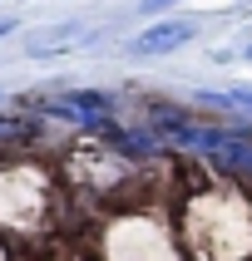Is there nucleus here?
Segmentation results:
<instances>
[{
    "label": "nucleus",
    "instance_id": "f257e3e1",
    "mask_svg": "<svg viewBox=\"0 0 252 261\" xmlns=\"http://www.w3.org/2000/svg\"><path fill=\"white\" fill-rule=\"evenodd\" d=\"M30 109L94 133V128H104L114 118V94H104V89H70V94H55V99H40V103L30 99Z\"/></svg>",
    "mask_w": 252,
    "mask_h": 261
},
{
    "label": "nucleus",
    "instance_id": "f03ea898",
    "mask_svg": "<svg viewBox=\"0 0 252 261\" xmlns=\"http://www.w3.org/2000/svg\"><path fill=\"white\" fill-rule=\"evenodd\" d=\"M193 35H198L193 20H153L129 49H133V55H173V49H183Z\"/></svg>",
    "mask_w": 252,
    "mask_h": 261
},
{
    "label": "nucleus",
    "instance_id": "7ed1b4c3",
    "mask_svg": "<svg viewBox=\"0 0 252 261\" xmlns=\"http://www.w3.org/2000/svg\"><path fill=\"white\" fill-rule=\"evenodd\" d=\"M30 138H40L35 114H0V143H30Z\"/></svg>",
    "mask_w": 252,
    "mask_h": 261
},
{
    "label": "nucleus",
    "instance_id": "20e7f679",
    "mask_svg": "<svg viewBox=\"0 0 252 261\" xmlns=\"http://www.w3.org/2000/svg\"><path fill=\"white\" fill-rule=\"evenodd\" d=\"M198 103H208V109H227V114H247V118H252V89H227V94H198Z\"/></svg>",
    "mask_w": 252,
    "mask_h": 261
},
{
    "label": "nucleus",
    "instance_id": "39448f33",
    "mask_svg": "<svg viewBox=\"0 0 252 261\" xmlns=\"http://www.w3.org/2000/svg\"><path fill=\"white\" fill-rule=\"evenodd\" d=\"M74 40H84V30L59 25V30H50V35H40V40H30V55H55V49H64V44H74Z\"/></svg>",
    "mask_w": 252,
    "mask_h": 261
},
{
    "label": "nucleus",
    "instance_id": "423d86ee",
    "mask_svg": "<svg viewBox=\"0 0 252 261\" xmlns=\"http://www.w3.org/2000/svg\"><path fill=\"white\" fill-rule=\"evenodd\" d=\"M168 5H178V0H139V10H144V15H158V10H168Z\"/></svg>",
    "mask_w": 252,
    "mask_h": 261
},
{
    "label": "nucleus",
    "instance_id": "0eeeda50",
    "mask_svg": "<svg viewBox=\"0 0 252 261\" xmlns=\"http://www.w3.org/2000/svg\"><path fill=\"white\" fill-rule=\"evenodd\" d=\"M10 30H15V20H0V40H5V35H10Z\"/></svg>",
    "mask_w": 252,
    "mask_h": 261
}]
</instances>
